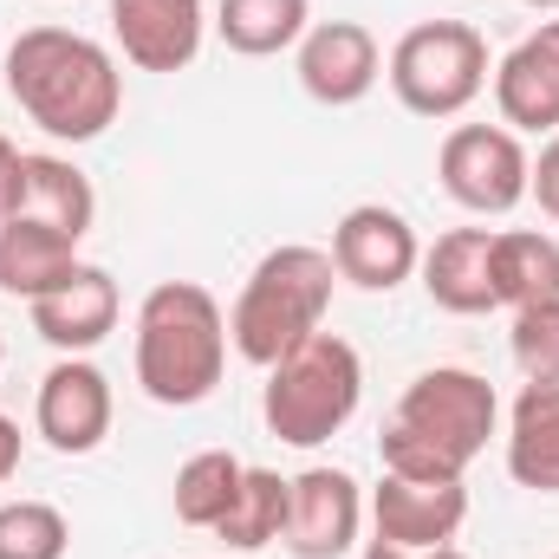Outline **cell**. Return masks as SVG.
Segmentation results:
<instances>
[{
    "label": "cell",
    "instance_id": "obj_1",
    "mask_svg": "<svg viewBox=\"0 0 559 559\" xmlns=\"http://www.w3.org/2000/svg\"><path fill=\"white\" fill-rule=\"evenodd\" d=\"M7 98L46 131L52 143L105 138L124 111V72L118 59L72 26H26L7 46Z\"/></svg>",
    "mask_w": 559,
    "mask_h": 559
},
{
    "label": "cell",
    "instance_id": "obj_2",
    "mask_svg": "<svg viewBox=\"0 0 559 559\" xmlns=\"http://www.w3.org/2000/svg\"><path fill=\"white\" fill-rule=\"evenodd\" d=\"M501 423V397L481 371L462 365H429L397 397V417L378 436L384 475H417V481H462V468L488 449Z\"/></svg>",
    "mask_w": 559,
    "mask_h": 559
},
{
    "label": "cell",
    "instance_id": "obj_3",
    "mask_svg": "<svg viewBox=\"0 0 559 559\" xmlns=\"http://www.w3.org/2000/svg\"><path fill=\"white\" fill-rule=\"evenodd\" d=\"M228 371V312L195 280H163L138 306V384L163 411H195Z\"/></svg>",
    "mask_w": 559,
    "mask_h": 559
},
{
    "label": "cell",
    "instance_id": "obj_4",
    "mask_svg": "<svg viewBox=\"0 0 559 559\" xmlns=\"http://www.w3.org/2000/svg\"><path fill=\"white\" fill-rule=\"evenodd\" d=\"M332 286H338V267L325 248H306V241H286V248H267L254 261V274L241 286L235 312H228V338L248 365H280L299 338L325 332V312H332Z\"/></svg>",
    "mask_w": 559,
    "mask_h": 559
},
{
    "label": "cell",
    "instance_id": "obj_5",
    "mask_svg": "<svg viewBox=\"0 0 559 559\" xmlns=\"http://www.w3.org/2000/svg\"><path fill=\"white\" fill-rule=\"evenodd\" d=\"M365 404V358L352 338L338 332H312L299 338L280 365H267V391H261V417L286 449H319L332 442Z\"/></svg>",
    "mask_w": 559,
    "mask_h": 559
},
{
    "label": "cell",
    "instance_id": "obj_6",
    "mask_svg": "<svg viewBox=\"0 0 559 559\" xmlns=\"http://www.w3.org/2000/svg\"><path fill=\"white\" fill-rule=\"evenodd\" d=\"M384 79H391L404 111H417V118H462L488 92V39L468 20H423V26H411L391 46Z\"/></svg>",
    "mask_w": 559,
    "mask_h": 559
},
{
    "label": "cell",
    "instance_id": "obj_7",
    "mask_svg": "<svg viewBox=\"0 0 559 559\" xmlns=\"http://www.w3.org/2000/svg\"><path fill=\"white\" fill-rule=\"evenodd\" d=\"M527 169H534V156L521 150V131H508V124H455L436 150V176H442L449 202H462L468 215L521 209Z\"/></svg>",
    "mask_w": 559,
    "mask_h": 559
},
{
    "label": "cell",
    "instance_id": "obj_8",
    "mask_svg": "<svg viewBox=\"0 0 559 559\" xmlns=\"http://www.w3.org/2000/svg\"><path fill=\"white\" fill-rule=\"evenodd\" d=\"M325 254H332L338 280H352V286H365V293H391V286H404V280L423 267L417 228H411L397 209H384V202L345 209Z\"/></svg>",
    "mask_w": 559,
    "mask_h": 559
},
{
    "label": "cell",
    "instance_id": "obj_9",
    "mask_svg": "<svg viewBox=\"0 0 559 559\" xmlns=\"http://www.w3.org/2000/svg\"><path fill=\"white\" fill-rule=\"evenodd\" d=\"M293 72H299V85H306L312 105L345 111V105L371 98V85L384 79V52H378L371 26H358V20H319L293 46Z\"/></svg>",
    "mask_w": 559,
    "mask_h": 559
},
{
    "label": "cell",
    "instance_id": "obj_10",
    "mask_svg": "<svg viewBox=\"0 0 559 559\" xmlns=\"http://www.w3.org/2000/svg\"><path fill=\"white\" fill-rule=\"evenodd\" d=\"M365 527V495L345 468H306L286 495V554L293 559H345Z\"/></svg>",
    "mask_w": 559,
    "mask_h": 559
},
{
    "label": "cell",
    "instance_id": "obj_11",
    "mask_svg": "<svg viewBox=\"0 0 559 559\" xmlns=\"http://www.w3.org/2000/svg\"><path fill=\"white\" fill-rule=\"evenodd\" d=\"M468 521V488L462 481H417V475H384L371 488V540H391V547H455Z\"/></svg>",
    "mask_w": 559,
    "mask_h": 559
},
{
    "label": "cell",
    "instance_id": "obj_12",
    "mask_svg": "<svg viewBox=\"0 0 559 559\" xmlns=\"http://www.w3.org/2000/svg\"><path fill=\"white\" fill-rule=\"evenodd\" d=\"M111 378L92 365V358H59L46 378H39V397H33V429L59 449V455H92L105 436H111Z\"/></svg>",
    "mask_w": 559,
    "mask_h": 559
},
{
    "label": "cell",
    "instance_id": "obj_13",
    "mask_svg": "<svg viewBox=\"0 0 559 559\" xmlns=\"http://www.w3.org/2000/svg\"><path fill=\"white\" fill-rule=\"evenodd\" d=\"M111 33L138 72H182L202 52L209 7L202 0H111Z\"/></svg>",
    "mask_w": 559,
    "mask_h": 559
},
{
    "label": "cell",
    "instance_id": "obj_14",
    "mask_svg": "<svg viewBox=\"0 0 559 559\" xmlns=\"http://www.w3.org/2000/svg\"><path fill=\"white\" fill-rule=\"evenodd\" d=\"M495 105L508 131H559V20L527 33L501 66H495Z\"/></svg>",
    "mask_w": 559,
    "mask_h": 559
},
{
    "label": "cell",
    "instance_id": "obj_15",
    "mask_svg": "<svg viewBox=\"0 0 559 559\" xmlns=\"http://www.w3.org/2000/svg\"><path fill=\"white\" fill-rule=\"evenodd\" d=\"M33 332L66 352V358H85L92 345H105L118 332V280L105 267H79L66 286H52L46 299H33Z\"/></svg>",
    "mask_w": 559,
    "mask_h": 559
},
{
    "label": "cell",
    "instance_id": "obj_16",
    "mask_svg": "<svg viewBox=\"0 0 559 559\" xmlns=\"http://www.w3.org/2000/svg\"><path fill=\"white\" fill-rule=\"evenodd\" d=\"M423 293L442 306V312H495L501 293H495V228H449L436 235V248H423Z\"/></svg>",
    "mask_w": 559,
    "mask_h": 559
},
{
    "label": "cell",
    "instance_id": "obj_17",
    "mask_svg": "<svg viewBox=\"0 0 559 559\" xmlns=\"http://www.w3.org/2000/svg\"><path fill=\"white\" fill-rule=\"evenodd\" d=\"M20 215L66 235V241H85L92 222H98V189L92 176L72 163V156H52V150H26V189H20Z\"/></svg>",
    "mask_w": 559,
    "mask_h": 559
},
{
    "label": "cell",
    "instance_id": "obj_18",
    "mask_svg": "<svg viewBox=\"0 0 559 559\" xmlns=\"http://www.w3.org/2000/svg\"><path fill=\"white\" fill-rule=\"evenodd\" d=\"M79 267H85V261H79V241L39 228V222H26V215L0 222V293H13V299L33 306V299H46L52 286H66Z\"/></svg>",
    "mask_w": 559,
    "mask_h": 559
},
{
    "label": "cell",
    "instance_id": "obj_19",
    "mask_svg": "<svg viewBox=\"0 0 559 559\" xmlns=\"http://www.w3.org/2000/svg\"><path fill=\"white\" fill-rule=\"evenodd\" d=\"M508 475L534 495H559V384H521L508 411Z\"/></svg>",
    "mask_w": 559,
    "mask_h": 559
},
{
    "label": "cell",
    "instance_id": "obj_20",
    "mask_svg": "<svg viewBox=\"0 0 559 559\" xmlns=\"http://www.w3.org/2000/svg\"><path fill=\"white\" fill-rule=\"evenodd\" d=\"M312 26V7L306 0H222L215 7V33L228 52L241 59H274V52H293Z\"/></svg>",
    "mask_w": 559,
    "mask_h": 559
},
{
    "label": "cell",
    "instance_id": "obj_21",
    "mask_svg": "<svg viewBox=\"0 0 559 559\" xmlns=\"http://www.w3.org/2000/svg\"><path fill=\"white\" fill-rule=\"evenodd\" d=\"M495 293L501 306H540L559 299V241L540 228H501L495 235Z\"/></svg>",
    "mask_w": 559,
    "mask_h": 559
},
{
    "label": "cell",
    "instance_id": "obj_22",
    "mask_svg": "<svg viewBox=\"0 0 559 559\" xmlns=\"http://www.w3.org/2000/svg\"><path fill=\"white\" fill-rule=\"evenodd\" d=\"M241 475H248V462L228 455V449H202V455H189V462L176 468V521L215 534L222 514H228L235 495H241Z\"/></svg>",
    "mask_w": 559,
    "mask_h": 559
},
{
    "label": "cell",
    "instance_id": "obj_23",
    "mask_svg": "<svg viewBox=\"0 0 559 559\" xmlns=\"http://www.w3.org/2000/svg\"><path fill=\"white\" fill-rule=\"evenodd\" d=\"M286 495H293L286 475H274V468H248V475H241V495H235V508L222 514L215 534H222L235 554L274 547L280 534H286Z\"/></svg>",
    "mask_w": 559,
    "mask_h": 559
},
{
    "label": "cell",
    "instance_id": "obj_24",
    "mask_svg": "<svg viewBox=\"0 0 559 559\" xmlns=\"http://www.w3.org/2000/svg\"><path fill=\"white\" fill-rule=\"evenodd\" d=\"M72 521L52 501H0V559H66Z\"/></svg>",
    "mask_w": 559,
    "mask_h": 559
},
{
    "label": "cell",
    "instance_id": "obj_25",
    "mask_svg": "<svg viewBox=\"0 0 559 559\" xmlns=\"http://www.w3.org/2000/svg\"><path fill=\"white\" fill-rule=\"evenodd\" d=\"M508 345H514V365L527 384H559V299L521 306Z\"/></svg>",
    "mask_w": 559,
    "mask_h": 559
},
{
    "label": "cell",
    "instance_id": "obj_26",
    "mask_svg": "<svg viewBox=\"0 0 559 559\" xmlns=\"http://www.w3.org/2000/svg\"><path fill=\"white\" fill-rule=\"evenodd\" d=\"M527 195L540 202V215L559 222V131L540 143V156H534V169H527Z\"/></svg>",
    "mask_w": 559,
    "mask_h": 559
},
{
    "label": "cell",
    "instance_id": "obj_27",
    "mask_svg": "<svg viewBox=\"0 0 559 559\" xmlns=\"http://www.w3.org/2000/svg\"><path fill=\"white\" fill-rule=\"evenodd\" d=\"M20 189H26V150L13 138H0V222L20 215Z\"/></svg>",
    "mask_w": 559,
    "mask_h": 559
},
{
    "label": "cell",
    "instance_id": "obj_28",
    "mask_svg": "<svg viewBox=\"0 0 559 559\" xmlns=\"http://www.w3.org/2000/svg\"><path fill=\"white\" fill-rule=\"evenodd\" d=\"M13 475H20V423L0 411V488H7Z\"/></svg>",
    "mask_w": 559,
    "mask_h": 559
},
{
    "label": "cell",
    "instance_id": "obj_29",
    "mask_svg": "<svg viewBox=\"0 0 559 559\" xmlns=\"http://www.w3.org/2000/svg\"><path fill=\"white\" fill-rule=\"evenodd\" d=\"M365 559H468L462 547H429V554H411V547H391V540H365Z\"/></svg>",
    "mask_w": 559,
    "mask_h": 559
},
{
    "label": "cell",
    "instance_id": "obj_30",
    "mask_svg": "<svg viewBox=\"0 0 559 559\" xmlns=\"http://www.w3.org/2000/svg\"><path fill=\"white\" fill-rule=\"evenodd\" d=\"M521 7H534V13H559V0H521Z\"/></svg>",
    "mask_w": 559,
    "mask_h": 559
},
{
    "label": "cell",
    "instance_id": "obj_31",
    "mask_svg": "<svg viewBox=\"0 0 559 559\" xmlns=\"http://www.w3.org/2000/svg\"><path fill=\"white\" fill-rule=\"evenodd\" d=\"M0 365H7V338H0Z\"/></svg>",
    "mask_w": 559,
    "mask_h": 559
}]
</instances>
